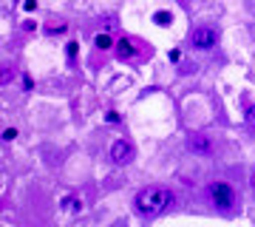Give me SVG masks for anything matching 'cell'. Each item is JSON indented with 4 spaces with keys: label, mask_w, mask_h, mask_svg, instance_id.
Segmentation results:
<instances>
[{
    "label": "cell",
    "mask_w": 255,
    "mask_h": 227,
    "mask_svg": "<svg viewBox=\"0 0 255 227\" xmlns=\"http://www.w3.org/2000/svg\"><path fill=\"white\" fill-rule=\"evenodd\" d=\"M216 40H219V31L210 28V26H201V28H196V31L190 34V43L196 45V48H213Z\"/></svg>",
    "instance_id": "2"
},
{
    "label": "cell",
    "mask_w": 255,
    "mask_h": 227,
    "mask_svg": "<svg viewBox=\"0 0 255 227\" xmlns=\"http://www.w3.org/2000/svg\"><path fill=\"white\" fill-rule=\"evenodd\" d=\"M210 196H213V202H216L219 208H230V205H233V188L224 185V182H216V185L210 188Z\"/></svg>",
    "instance_id": "4"
},
{
    "label": "cell",
    "mask_w": 255,
    "mask_h": 227,
    "mask_svg": "<svg viewBox=\"0 0 255 227\" xmlns=\"http://www.w3.org/2000/svg\"><path fill=\"white\" fill-rule=\"evenodd\" d=\"M187 145H190V151H199V154H207V151H210V139H207V136H193V139L187 142Z\"/></svg>",
    "instance_id": "5"
},
{
    "label": "cell",
    "mask_w": 255,
    "mask_h": 227,
    "mask_svg": "<svg viewBox=\"0 0 255 227\" xmlns=\"http://www.w3.org/2000/svg\"><path fill=\"white\" fill-rule=\"evenodd\" d=\"M170 202H173V196L167 188H145L136 196V210L142 216H159Z\"/></svg>",
    "instance_id": "1"
},
{
    "label": "cell",
    "mask_w": 255,
    "mask_h": 227,
    "mask_svg": "<svg viewBox=\"0 0 255 227\" xmlns=\"http://www.w3.org/2000/svg\"><path fill=\"white\" fill-rule=\"evenodd\" d=\"M133 54H136L133 43H130V40H122V43H119V57H122V60H128V57H133Z\"/></svg>",
    "instance_id": "6"
},
{
    "label": "cell",
    "mask_w": 255,
    "mask_h": 227,
    "mask_svg": "<svg viewBox=\"0 0 255 227\" xmlns=\"http://www.w3.org/2000/svg\"><path fill=\"white\" fill-rule=\"evenodd\" d=\"M156 23H159V26H170V14H167V11H156Z\"/></svg>",
    "instance_id": "7"
},
{
    "label": "cell",
    "mask_w": 255,
    "mask_h": 227,
    "mask_svg": "<svg viewBox=\"0 0 255 227\" xmlns=\"http://www.w3.org/2000/svg\"><path fill=\"white\" fill-rule=\"evenodd\" d=\"M190 71H196V63H184L182 65V74H190Z\"/></svg>",
    "instance_id": "10"
},
{
    "label": "cell",
    "mask_w": 255,
    "mask_h": 227,
    "mask_svg": "<svg viewBox=\"0 0 255 227\" xmlns=\"http://www.w3.org/2000/svg\"><path fill=\"white\" fill-rule=\"evenodd\" d=\"M250 188H253V191H255V171L250 173Z\"/></svg>",
    "instance_id": "11"
},
{
    "label": "cell",
    "mask_w": 255,
    "mask_h": 227,
    "mask_svg": "<svg viewBox=\"0 0 255 227\" xmlns=\"http://www.w3.org/2000/svg\"><path fill=\"white\" fill-rule=\"evenodd\" d=\"M111 159H114L117 165H128L130 159H133V145L125 142V139L114 142V145H111Z\"/></svg>",
    "instance_id": "3"
},
{
    "label": "cell",
    "mask_w": 255,
    "mask_h": 227,
    "mask_svg": "<svg viewBox=\"0 0 255 227\" xmlns=\"http://www.w3.org/2000/svg\"><path fill=\"white\" fill-rule=\"evenodd\" d=\"M97 45H100V48H111V37L108 34H100V37H97Z\"/></svg>",
    "instance_id": "8"
},
{
    "label": "cell",
    "mask_w": 255,
    "mask_h": 227,
    "mask_svg": "<svg viewBox=\"0 0 255 227\" xmlns=\"http://www.w3.org/2000/svg\"><path fill=\"white\" fill-rule=\"evenodd\" d=\"M14 136H17V131H14V128H6V131H3V139H6V142H11Z\"/></svg>",
    "instance_id": "9"
}]
</instances>
